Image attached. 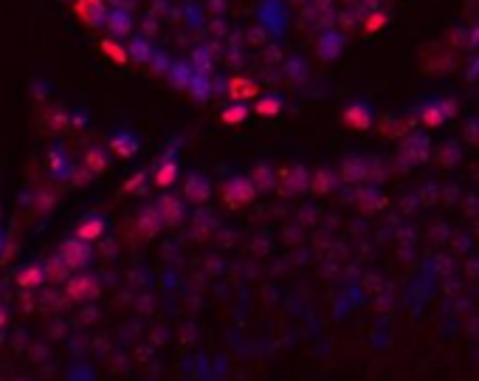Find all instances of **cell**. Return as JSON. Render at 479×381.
I'll return each instance as SVG.
<instances>
[{"mask_svg":"<svg viewBox=\"0 0 479 381\" xmlns=\"http://www.w3.org/2000/svg\"><path fill=\"white\" fill-rule=\"evenodd\" d=\"M457 113V102L454 99H431L420 108V124L426 127H440L443 121H448Z\"/></svg>","mask_w":479,"mask_h":381,"instance_id":"cell-1","label":"cell"},{"mask_svg":"<svg viewBox=\"0 0 479 381\" xmlns=\"http://www.w3.org/2000/svg\"><path fill=\"white\" fill-rule=\"evenodd\" d=\"M65 294H68V300L73 303H88L94 300V296L99 294V282L91 277V274H73L65 285Z\"/></svg>","mask_w":479,"mask_h":381,"instance_id":"cell-2","label":"cell"},{"mask_svg":"<svg viewBox=\"0 0 479 381\" xmlns=\"http://www.w3.org/2000/svg\"><path fill=\"white\" fill-rule=\"evenodd\" d=\"M428 155H431V142H428V136H423V133H412V136L401 144V158H403L406 164H423Z\"/></svg>","mask_w":479,"mask_h":381,"instance_id":"cell-3","label":"cell"},{"mask_svg":"<svg viewBox=\"0 0 479 381\" xmlns=\"http://www.w3.org/2000/svg\"><path fill=\"white\" fill-rule=\"evenodd\" d=\"M60 257H62V263L68 266V271H79L82 266H88V260H91V248H88V243L73 240V243H65V246H62Z\"/></svg>","mask_w":479,"mask_h":381,"instance_id":"cell-4","label":"cell"},{"mask_svg":"<svg viewBox=\"0 0 479 381\" xmlns=\"http://www.w3.org/2000/svg\"><path fill=\"white\" fill-rule=\"evenodd\" d=\"M341 119H344L347 127H353V130H369V127H372V110L364 102H353L350 108L341 113Z\"/></svg>","mask_w":479,"mask_h":381,"instance_id":"cell-5","label":"cell"},{"mask_svg":"<svg viewBox=\"0 0 479 381\" xmlns=\"http://www.w3.org/2000/svg\"><path fill=\"white\" fill-rule=\"evenodd\" d=\"M223 198H226V203H232V206L248 203V201L254 198V181H245V178L229 181V184L223 187Z\"/></svg>","mask_w":479,"mask_h":381,"instance_id":"cell-6","label":"cell"},{"mask_svg":"<svg viewBox=\"0 0 479 381\" xmlns=\"http://www.w3.org/2000/svg\"><path fill=\"white\" fill-rule=\"evenodd\" d=\"M229 96L234 102H245V99H256L259 96V85L245 79V76H232L229 79Z\"/></svg>","mask_w":479,"mask_h":381,"instance_id":"cell-7","label":"cell"},{"mask_svg":"<svg viewBox=\"0 0 479 381\" xmlns=\"http://www.w3.org/2000/svg\"><path fill=\"white\" fill-rule=\"evenodd\" d=\"M102 232H105L102 218H85V221L76 226V240H82V243H94V240L102 237Z\"/></svg>","mask_w":479,"mask_h":381,"instance_id":"cell-8","label":"cell"},{"mask_svg":"<svg viewBox=\"0 0 479 381\" xmlns=\"http://www.w3.org/2000/svg\"><path fill=\"white\" fill-rule=\"evenodd\" d=\"M178 181V164L175 161H164L158 169H155V184L158 187H172Z\"/></svg>","mask_w":479,"mask_h":381,"instance_id":"cell-9","label":"cell"},{"mask_svg":"<svg viewBox=\"0 0 479 381\" xmlns=\"http://www.w3.org/2000/svg\"><path fill=\"white\" fill-rule=\"evenodd\" d=\"M42 280H46V269H40V266H28L17 274V285L20 288H37Z\"/></svg>","mask_w":479,"mask_h":381,"instance_id":"cell-10","label":"cell"},{"mask_svg":"<svg viewBox=\"0 0 479 381\" xmlns=\"http://www.w3.org/2000/svg\"><path fill=\"white\" fill-rule=\"evenodd\" d=\"M158 215H161V221H166V223H175V221L181 218V203H178L175 198H164L161 206H158Z\"/></svg>","mask_w":479,"mask_h":381,"instance_id":"cell-11","label":"cell"},{"mask_svg":"<svg viewBox=\"0 0 479 381\" xmlns=\"http://www.w3.org/2000/svg\"><path fill=\"white\" fill-rule=\"evenodd\" d=\"M282 110V102L277 99V96H263L256 102V108H254V113L256 116H265V119H271V116H277Z\"/></svg>","mask_w":479,"mask_h":381,"instance_id":"cell-12","label":"cell"},{"mask_svg":"<svg viewBox=\"0 0 479 381\" xmlns=\"http://www.w3.org/2000/svg\"><path fill=\"white\" fill-rule=\"evenodd\" d=\"M245 116H248L245 102H234V105H229V108L220 113V119H223L226 124H240V121H245Z\"/></svg>","mask_w":479,"mask_h":381,"instance_id":"cell-13","label":"cell"},{"mask_svg":"<svg viewBox=\"0 0 479 381\" xmlns=\"http://www.w3.org/2000/svg\"><path fill=\"white\" fill-rule=\"evenodd\" d=\"M102 49H105V54L110 57V60H116V62H127L130 57H127V51H124V46H119V42H113V40H105L102 42Z\"/></svg>","mask_w":479,"mask_h":381,"instance_id":"cell-14","label":"cell"},{"mask_svg":"<svg viewBox=\"0 0 479 381\" xmlns=\"http://www.w3.org/2000/svg\"><path fill=\"white\" fill-rule=\"evenodd\" d=\"M206 195H209L206 181L192 178V181H189V187H186V198H189V201H206Z\"/></svg>","mask_w":479,"mask_h":381,"instance_id":"cell-15","label":"cell"},{"mask_svg":"<svg viewBox=\"0 0 479 381\" xmlns=\"http://www.w3.org/2000/svg\"><path fill=\"white\" fill-rule=\"evenodd\" d=\"M344 176H347V181H364V176H367L364 161H347Z\"/></svg>","mask_w":479,"mask_h":381,"instance_id":"cell-16","label":"cell"},{"mask_svg":"<svg viewBox=\"0 0 479 381\" xmlns=\"http://www.w3.org/2000/svg\"><path fill=\"white\" fill-rule=\"evenodd\" d=\"M85 164H88L91 173H102V169L107 167V158H105L102 150H91L88 155H85Z\"/></svg>","mask_w":479,"mask_h":381,"instance_id":"cell-17","label":"cell"},{"mask_svg":"<svg viewBox=\"0 0 479 381\" xmlns=\"http://www.w3.org/2000/svg\"><path fill=\"white\" fill-rule=\"evenodd\" d=\"M113 150H116L119 155H124V158H127V155H133V153L139 150V144H136L133 139H124V136H116V139H113Z\"/></svg>","mask_w":479,"mask_h":381,"instance_id":"cell-18","label":"cell"},{"mask_svg":"<svg viewBox=\"0 0 479 381\" xmlns=\"http://www.w3.org/2000/svg\"><path fill=\"white\" fill-rule=\"evenodd\" d=\"M333 184H336V181H333V173H327V169H324V173L316 176L313 189H316V192H327V189H333Z\"/></svg>","mask_w":479,"mask_h":381,"instance_id":"cell-19","label":"cell"},{"mask_svg":"<svg viewBox=\"0 0 479 381\" xmlns=\"http://www.w3.org/2000/svg\"><path fill=\"white\" fill-rule=\"evenodd\" d=\"M383 15H375V17H369V23H367V31H375V28H381L383 26Z\"/></svg>","mask_w":479,"mask_h":381,"instance_id":"cell-20","label":"cell"},{"mask_svg":"<svg viewBox=\"0 0 479 381\" xmlns=\"http://www.w3.org/2000/svg\"><path fill=\"white\" fill-rule=\"evenodd\" d=\"M136 187H141V176H136V178H130V184H127L124 189L130 192V189H136Z\"/></svg>","mask_w":479,"mask_h":381,"instance_id":"cell-21","label":"cell"},{"mask_svg":"<svg viewBox=\"0 0 479 381\" xmlns=\"http://www.w3.org/2000/svg\"><path fill=\"white\" fill-rule=\"evenodd\" d=\"M6 319H9V316H6V311H3V308H0V328H3V325H6Z\"/></svg>","mask_w":479,"mask_h":381,"instance_id":"cell-22","label":"cell"}]
</instances>
